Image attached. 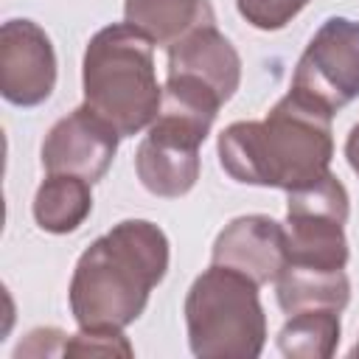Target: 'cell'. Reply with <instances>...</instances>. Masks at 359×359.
Wrapping results in <instances>:
<instances>
[{"label": "cell", "mask_w": 359, "mask_h": 359, "mask_svg": "<svg viewBox=\"0 0 359 359\" xmlns=\"http://www.w3.org/2000/svg\"><path fill=\"white\" fill-rule=\"evenodd\" d=\"M84 104L109 121L121 137H132L151 126L163 87L154 73V42L129 22L101 28L84 50L81 62Z\"/></svg>", "instance_id": "3"}, {"label": "cell", "mask_w": 359, "mask_h": 359, "mask_svg": "<svg viewBox=\"0 0 359 359\" xmlns=\"http://www.w3.org/2000/svg\"><path fill=\"white\" fill-rule=\"evenodd\" d=\"M123 17L154 45L171 48L196 28L213 25L210 0H126Z\"/></svg>", "instance_id": "12"}, {"label": "cell", "mask_w": 359, "mask_h": 359, "mask_svg": "<svg viewBox=\"0 0 359 359\" xmlns=\"http://www.w3.org/2000/svg\"><path fill=\"white\" fill-rule=\"evenodd\" d=\"M292 90L331 115L359 98V22L331 17L309 39L297 59Z\"/></svg>", "instance_id": "6"}, {"label": "cell", "mask_w": 359, "mask_h": 359, "mask_svg": "<svg viewBox=\"0 0 359 359\" xmlns=\"http://www.w3.org/2000/svg\"><path fill=\"white\" fill-rule=\"evenodd\" d=\"M331 118L328 109L289 90L264 121H236L219 135V163L244 185L303 188L331 165Z\"/></svg>", "instance_id": "1"}, {"label": "cell", "mask_w": 359, "mask_h": 359, "mask_svg": "<svg viewBox=\"0 0 359 359\" xmlns=\"http://www.w3.org/2000/svg\"><path fill=\"white\" fill-rule=\"evenodd\" d=\"M67 356H132V345L121 331L81 328L65 342Z\"/></svg>", "instance_id": "17"}, {"label": "cell", "mask_w": 359, "mask_h": 359, "mask_svg": "<svg viewBox=\"0 0 359 359\" xmlns=\"http://www.w3.org/2000/svg\"><path fill=\"white\" fill-rule=\"evenodd\" d=\"M199 146L196 137L154 121L135 154L143 188L165 199L188 194L199 180Z\"/></svg>", "instance_id": "10"}, {"label": "cell", "mask_w": 359, "mask_h": 359, "mask_svg": "<svg viewBox=\"0 0 359 359\" xmlns=\"http://www.w3.org/2000/svg\"><path fill=\"white\" fill-rule=\"evenodd\" d=\"M236 6L250 25L261 31H278L292 22L309 6V0H236Z\"/></svg>", "instance_id": "16"}, {"label": "cell", "mask_w": 359, "mask_h": 359, "mask_svg": "<svg viewBox=\"0 0 359 359\" xmlns=\"http://www.w3.org/2000/svg\"><path fill=\"white\" fill-rule=\"evenodd\" d=\"M339 345V311L309 309L289 314L278 331V348L294 359H328Z\"/></svg>", "instance_id": "15"}, {"label": "cell", "mask_w": 359, "mask_h": 359, "mask_svg": "<svg viewBox=\"0 0 359 359\" xmlns=\"http://www.w3.org/2000/svg\"><path fill=\"white\" fill-rule=\"evenodd\" d=\"M348 210V191L331 171L303 188L289 191L283 224L289 241V264L314 269H345Z\"/></svg>", "instance_id": "5"}, {"label": "cell", "mask_w": 359, "mask_h": 359, "mask_svg": "<svg viewBox=\"0 0 359 359\" xmlns=\"http://www.w3.org/2000/svg\"><path fill=\"white\" fill-rule=\"evenodd\" d=\"M87 180L76 174H48L34 196V219L45 233H73L93 210V194Z\"/></svg>", "instance_id": "14"}, {"label": "cell", "mask_w": 359, "mask_h": 359, "mask_svg": "<svg viewBox=\"0 0 359 359\" xmlns=\"http://www.w3.org/2000/svg\"><path fill=\"white\" fill-rule=\"evenodd\" d=\"M210 258L219 266L247 275L258 286L278 280L289 264L286 227L261 213L238 216L216 236Z\"/></svg>", "instance_id": "9"}, {"label": "cell", "mask_w": 359, "mask_h": 359, "mask_svg": "<svg viewBox=\"0 0 359 359\" xmlns=\"http://www.w3.org/2000/svg\"><path fill=\"white\" fill-rule=\"evenodd\" d=\"M345 157H348L351 168H353L356 177H359V123H353V129L348 132V140H345Z\"/></svg>", "instance_id": "18"}, {"label": "cell", "mask_w": 359, "mask_h": 359, "mask_svg": "<svg viewBox=\"0 0 359 359\" xmlns=\"http://www.w3.org/2000/svg\"><path fill=\"white\" fill-rule=\"evenodd\" d=\"M185 325L191 353L199 359H255L266 342L258 283L210 264L188 289Z\"/></svg>", "instance_id": "4"}, {"label": "cell", "mask_w": 359, "mask_h": 359, "mask_svg": "<svg viewBox=\"0 0 359 359\" xmlns=\"http://www.w3.org/2000/svg\"><path fill=\"white\" fill-rule=\"evenodd\" d=\"M168 76L196 79L222 101H230L241 81V59L216 25H205L168 48Z\"/></svg>", "instance_id": "11"}, {"label": "cell", "mask_w": 359, "mask_h": 359, "mask_svg": "<svg viewBox=\"0 0 359 359\" xmlns=\"http://www.w3.org/2000/svg\"><path fill=\"white\" fill-rule=\"evenodd\" d=\"M121 132L93 112L87 104L59 118L42 143V165L48 174H76L95 182L112 165Z\"/></svg>", "instance_id": "8"}, {"label": "cell", "mask_w": 359, "mask_h": 359, "mask_svg": "<svg viewBox=\"0 0 359 359\" xmlns=\"http://www.w3.org/2000/svg\"><path fill=\"white\" fill-rule=\"evenodd\" d=\"M278 306L286 314L309 309H334L342 311L351 300V280L345 269H314L286 264L278 275Z\"/></svg>", "instance_id": "13"}, {"label": "cell", "mask_w": 359, "mask_h": 359, "mask_svg": "<svg viewBox=\"0 0 359 359\" xmlns=\"http://www.w3.org/2000/svg\"><path fill=\"white\" fill-rule=\"evenodd\" d=\"M351 356H359V342L353 345V351H351Z\"/></svg>", "instance_id": "19"}, {"label": "cell", "mask_w": 359, "mask_h": 359, "mask_svg": "<svg viewBox=\"0 0 359 359\" xmlns=\"http://www.w3.org/2000/svg\"><path fill=\"white\" fill-rule=\"evenodd\" d=\"M168 238L146 219L118 222L76 261L70 311L79 328L123 331L135 323L151 289L165 278Z\"/></svg>", "instance_id": "2"}, {"label": "cell", "mask_w": 359, "mask_h": 359, "mask_svg": "<svg viewBox=\"0 0 359 359\" xmlns=\"http://www.w3.org/2000/svg\"><path fill=\"white\" fill-rule=\"evenodd\" d=\"M56 87V50L31 20H8L0 28V93L8 104L36 107Z\"/></svg>", "instance_id": "7"}]
</instances>
